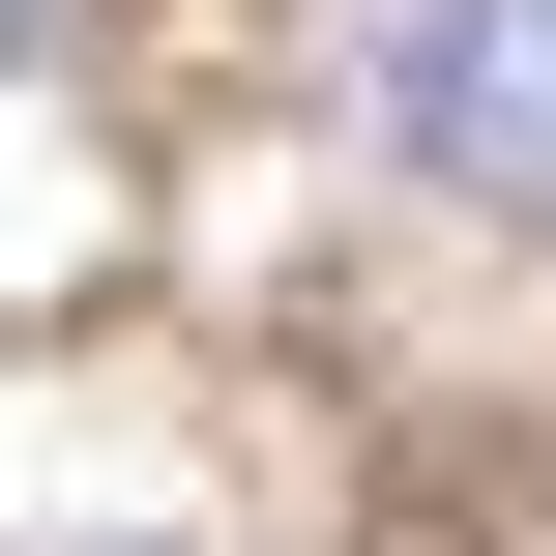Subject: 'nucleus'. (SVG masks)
I'll use <instances>...</instances> for the list:
<instances>
[{
	"instance_id": "nucleus-2",
	"label": "nucleus",
	"mask_w": 556,
	"mask_h": 556,
	"mask_svg": "<svg viewBox=\"0 0 556 556\" xmlns=\"http://www.w3.org/2000/svg\"><path fill=\"white\" fill-rule=\"evenodd\" d=\"M0 29H59V0H0Z\"/></svg>"
},
{
	"instance_id": "nucleus-1",
	"label": "nucleus",
	"mask_w": 556,
	"mask_h": 556,
	"mask_svg": "<svg viewBox=\"0 0 556 556\" xmlns=\"http://www.w3.org/2000/svg\"><path fill=\"white\" fill-rule=\"evenodd\" d=\"M352 117H381L410 205L556 235V0H352Z\"/></svg>"
}]
</instances>
